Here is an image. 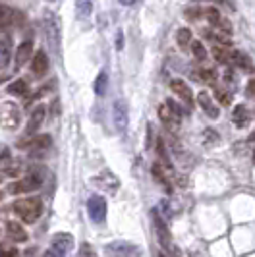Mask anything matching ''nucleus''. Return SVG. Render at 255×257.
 <instances>
[{"label":"nucleus","mask_w":255,"mask_h":257,"mask_svg":"<svg viewBox=\"0 0 255 257\" xmlns=\"http://www.w3.org/2000/svg\"><path fill=\"white\" fill-rule=\"evenodd\" d=\"M245 93H247L249 97H255V77L249 79V83H247V87H245Z\"/></svg>","instance_id":"37"},{"label":"nucleus","mask_w":255,"mask_h":257,"mask_svg":"<svg viewBox=\"0 0 255 257\" xmlns=\"http://www.w3.org/2000/svg\"><path fill=\"white\" fill-rule=\"evenodd\" d=\"M12 211L24 220V222H35L43 213V201L41 197H26V199H20L12 205Z\"/></svg>","instance_id":"1"},{"label":"nucleus","mask_w":255,"mask_h":257,"mask_svg":"<svg viewBox=\"0 0 255 257\" xmlns=\"http://www.w3.org/2000/svg\"><path fill=\"white\" fill-rule=\"evenodd\" d=\"M213 56H215V60L220 62V64H228L230 62V52L226 51L224 45H215L213 47Z\"/></svg>","instance_id":"27"},{"label":"nucleus","mask_w":255,"mask_h":257,"mask_svg":"<svg viewBox=\"0 0 255 257\" xmlns=\"http://www.w3.org/2000/svg\"><path fill=\"white\" fill-rule=\"evenodd\" d=\"M199 77L203 79L205 83H209V85H215V81H217V74H215V70H201L199 72Z\"/></svg>","instance_id":"30"},{"label":"nucleus","mask_w":255,"mask_h":257,"mask_svg":"<svg viewBox=\"0 0 255 257\" xmlns=\"http://www.w3.org/2000/svg\"><path fill=\"white\" fill-rule=\"evenodd\" d=\"M10 58H12V39L2 37L0 39V70H4L10 64Z\"/></svg>","instance_id":"22"},{"label":"nucleus","mask_w":255,"mask_h":257,"mask_svg":"<svg viewBox=\"0 0 255 257\" xmlns=\"http://www.w3.org/2000/svg\"><path fill=\"white\" fill-rule=\"evenodd\" d=\"M232 122H234L238 128H245V126H249V122H251V112H249L243 104H238V106L234 108V112H232Z\"/></svg>","instance_id":"19"},{"label":"nucleus","mask_w":255,"mask_h":257,"mask_svg":"<svg viewBox=\"0 0 255 257\" xmlns=\"http://www.w3.org/2000/svg\"><path fill=\"white\" fill-rule=\"evenodd\" d=\"M0 257H20V251L8 244H0Z\"/></svg>","instance_id":"33"},{"label":"nucleus","mask_w":255,"mask_h":257,"mask_svg":"<svg viewBox=\"0 0 255 257\" xmlns=\"http://www.w3.org/2000/svg\"><path fill=\"white\" fill-rule=\"evenodd\" d=\"M45 116H47V106L45 104H39L33 108V112L29 114V122H27V128H26V136H33L41 124L45 122Z\"/></svg>","instance_id":"10"},{"label":"nucleus","mask_w":255,"mask_h":257,"mask_svg":"<svg viewBox=\"0 0 255 257\" xmlns=\"http://www.w3.org/2000/svg\"><path fill=\"white\" fill-rule=\"evenodd\" d=\"M6 91H8L10 95H16V97H26L29 87H27V83L24 81V79H16L14 83L8 85V89Z\"/></svg>","instance_id":"24"},{"label":"nucleus","mask_w":255,"mask_h":257,"mask_svg":"<svg viewBox=\"0 0 255 257\" xmlns=\"http://www.w3.org/2000/svg\"><path fill=\"white\" fill-rule=\"evenodd\" d=\"M6 232H8V236L12 238L14 242H18V244H22V242H26L27 240V232L22 228L20 222L8 220V222H6Z\"/></svg>","instance_id":"23"},{"label":"nucleus","mask_w":255,"mask_h":257,"mask_svg":"<svg viewBox=\"0 0 255 257\" xmlns=\"http://www.w3.org/2000/svg\"><path fill=\"white\" fill-rule=\"evenodd\" d=\"M77 257H97V253H95L93 245L87 244V242H83V244L79 245V251H77Z\"/></svg>","instance_id":"31"},{"label":"nucleus","mask_w":255,"mask_h":257,"mask_svg":"<svg viewBox=\"0 0 255 257\" xmlns=\"http://www.w3.org/2000/svg\"><path fill=\"white\" fill-rule=\"evenodd\" d=\"M145 147H147V149L151 147V124L147 126V145H145Z\"/></svg>","instance_id":"40"},{"label":"nucleus","mask_w":255,"mask_h":257,"mask_svg":"<svg viewBox=\"0 0 255 257\" xmlns=\"http://www.w3.org/2000/svg\"><path fill=\"white\" fill-rule=\"evenodd\" d=\"M159 118H161V122H163L170 132H178L180 130V120H182V116H180L172 106H168L166 103L159 106Z\"/></svg>","instance_id":"8"},{"label":"nucleus","mask_w":255,"mask_h":257,"mask_svg":"<svg viewBox=\"0 0 255 257\" xmlns=\"http://www.w3.org/2000/svg\"><path fill=\"white\" fill-rule=\"evenodd\" d=\"M116 49H118V51L124 49V33H122V31H118V35H116Z\"/></svg>","instance_id":"36"},{"label":"nucleus","mask_w":255,"mask_h":257,"mask_svg":"<svg viewBox=\"0 0 255 257\" xmlns=\"http://www.w3.org/2000/svg\"><path fill=\"white\" fill-rule=\"evenodd\" d=\"M43 27H45V37H47L51 51L58 52V47H60V24H58L56 16L49 12V10L43 14Z\"/></svg>","instance_id":"2"},{"label":"nucleus","mask_w":255,"mask_h":257,"mask_svg":"<svg viewBox=\"0 0 255 257\" xmlns=\"http://www.w3.org/2000/svg\"><path fill=\"white\" fill-rule=\"evenodd\" d=\"M215 97L218 99V103L224 104V106H228V104L232 103V93H228V91L217 89L215 91Z\"/></svg>","instance_id":"32"},{"label":"nucleus","mask_w":255,"mask_h":257,"mask_svg":"<svg viewBox=\"0 0 255 257\" xmlns=\"http://www.w3.org/2000/svg\"><path fill=\"white\" fill-rule=\"evenodd\" d=\"M31 52H33V43L31 41H24L18 47V51H16V68H22L26 62H29Z\"/></svg>","instance_id":"20"},{"label":"nucleus","mask_w":255,"mask_h":257,"mask_svg":"<svg viewBox=\"0 0 255 257\" xmlns=\"http://www.w3.org/2000/svg\"><path fill=\"white\" fill-rule=\"evenodd\" d=\"M106 87H108V76H106V72H101L95 79V83H93V91L101 97V95L106 93Z\"/></svg>","instance_id":"26"},{"label":"nucleus","mask_w":255,"mask_h":257,"mask_svg":"<svg viewBox=\"0 0 255 257\" xmlns=\"http://www.w3.org/2000/svg\"><path fill=\"white\" fill-rule=\"evenodd\" d=\"M72 247H74V238H72V234H68V232L54 234V238H52V249H56V251H60L62 255H66Z\"/></svg>","instance_id":"14"},{"label":"nucleus","mask_w":255,"mask_h":257,"mask_svg":"<svg viewBox=\"0 0 255 257\" xmlns=\"http://www.w3.org/2000/svg\"><path fill=\"white\" fill-rule=\"evenodd\" d=\"M191 52H193V56H195L197 60H201V62L207 58V51H205L203 43H199V41H193V43H191Z\"/></svg>","instance_id":"29"},{"label":"nucleus","mask_w":255,"mask_h":257,"mask_svg":"<svg viewBox=\"0 0 255 257\" xmlns=\"http://www.w3.org/2000/svg\"><path fill=\"white\" fill-rule=\"evenodd\" d=\"M31 72L39 77L45 76L49 72V56H47V52L43 51V49L33 54V58H31Z\"/></svg>","instance_id":"13"},{"label":"nucleus","mask_w":255,"mask_h":257,"mask_svg":"<svg viewBox=\"0 0 255 257\" xmlns=\"http://www.w3.org/2000/svg\"><path fill=\"white\" fill-rule=\"evenodd\" d=\"M253 161H255V151H253Z\"/></svg>","instance_id":"44"},{"label":"nucleus","mask_w":255,"mask_h":257,"mask_svg":"<svg viewBox=\"0 0 255 257\" xmlns=\"http://www.w3.org/2000/svg\"><path fill=\"white\" fill-rule=\"evenodd\" d=\"M18 20H22V14L12 10L10 6L0 4V31H8L12 26H16Z\"/></svg>","instance_id":"12"},{"label":"nucleus","mask_w":255,"mask_h":257,"mask_svg":"<svg viewBox=\"0 0 255 257\" xmlns=\"http://www.w3.org/2000/svg\"><path fill=\"white\" fill-rule=\"evenodd\" d=\"M136 0H120V4H124V6H132Z\"/></svg>","instance_id":"41"},{"label":"nucleus","mask_w":255,"mask_h":257,"mask_svg":"<svg viewBox=\"0 0 255 257\" xmlns=\"http://www.w3.org/2000/svg\"><path fill=\"white\" fill-rule=\"evenodd\" d=\"M205 138H207V140H209L211 143H217L218 142V134H217V132H213L211 128H207V132H205ZM209 142H207V143H209Z\"/></svg>","instance_id":"35"},{"label":"nucleus","mask_w":255,"mask_h":257,"mask_svg":"<svg viewBox=\"0 0 255 257\" xmlns=\"http://www.w3.org/2000/svg\"><path fill=\"white\" fill-rule=\"evenodd\" d=\"M197 103H199V106L203 108V112L209 118H213V120H217L218 114H220V110H218V106L215 103H213V99H211V95L209 93H205V91H201L199 95H197Z\"/></svg>","instance_id":"15"},{"label":"nucleus","mask_w":255,"mask_h":257,"mask_svg":"<svg viewBox=\"0 0 255 257\" xmlns=\"http://www.w3.org/2000/svg\"><path fill=\"white\" fill-rule=\"evenodd\" d=\"M170 89H172V93H176L180 99L186 103L188 108L193 106V93H191L190 85L184 83V79H172V81H170Z\"/></svg>","instance_id":"11"},{"label":"nucleus","mask_w":255,"mask_h":257,"mask_svg":"<svg viewBox=\"0 0 255 257\" xmlns=\"http://www.w3.org/2000/svg\"><path fill=\"white\" fill-rule=\"evenodd\" d=\"M4 176H6V174H4V172H0V182L4 180Z\"/></svg>","instance_id":"43"},{"label":"nucleus","mask_w":255,"mask_h":257,"mask_svg":"<svg viewBox=\"0 0 255 257\" xmlns=\"http://www.w3.org/2000/svg\"><path fill=\"white\" fill-rule=\"evenodd\" d=\"M43 186V178L37 176V174H27L26 178H22V180L14 182L8 186V193H27V192H35Z\"/></svg>","instance_id":"5"},{"label":"nucleus","mask_w":255,"mask_h":257,"mask_svg":"<svg viewBox=\"0 0 255 257\" xmlns=\"http://www.w3.org/2000/svg\"><path fill=\"white\" fill-rule=\"evenodd\" d=\"M43 257H64L60 251H56V249H47L45 253H43Z\"/></svg>","instance_id":"38"},{"label":"nucleus","mask_w":255,"mask_h":257,"mask_svg":"<svg viewBox=\"0 0 255 257\" xmlns=\"http://www.w3.org/2000/svg\"><path fill=\"white\" fill-rule=\"evenodd\" d=\"M20 108L14 103H2L0 104V126L4 130H16L20 126Z\"/></svg>","instance_id":"4"},{"label":"nucleus","mask_w":255,"mask_h":257,"mask_svg":"<svg viewBox=\"0 0 255 257\" xmlns=\"http://www.w3.org/2000/svg\"><path fill=\"white\" fill-rule=\"evenodd\" d=\"M52 145V138L49 134H43V136H35L31 142L27 143V153L29 157H35V159H41L43 155L51 149Z\"/></svg>","instance_id":"7"},{"label":"nucleus","mask_w":255,"mask_h":257,"mask_svg":"<svg viewBox=\"0 0 255 257\" xmlns=\"http://www.w3.org/2000/svg\"><path fill=\"white\" fill-rule=\"evenodd\" d=\"M176 43H178L180 49H188V45L191 43V31L188 27H182L176 33Z\"/></svg>","instance_id":"28"},{"label":"nucleus","mask_w":255,"mask_h":257,"mask_svg":"<svg viewBox=\"0 0 255 257\" xmlns=\"http://www.w3.org/2000/svg\"><path fill=\"white\" fill-rule=\"evenodd\" d=\"M106 251L112 257H140L141 247L130 244V242H114L106 247Z\"/></svg>","instance_id":"9"},{"label":"nucleus","mask_w":255,"mask_h":257,"mask_svg":"<svg viewBox=\"0 0 255 257\" xmlns=\"http://www.w3.org/2000/svg\"><path fill=\"white\" fill-rule=\"evenodd\" d=\"M76 12L81 20H87L93 12V2L91 0H76Z\"/></svg>","instance_id":"25"},{"label":"nucleus","mask_w":255,"mask_h":257,"mask_svg":"<svg viewBox=\"0 0 255 257\" xmlns=\"http://www.w3.org/2000/svg\"><path fill=\"white\" fill-rule=\"evenodd\" d=\"M49 2H54V0H49Z\"/></svg>","instance_id":"46"},{"label":"nucleus","mask_w":255,"mask_h":257,"mask_svg":"<svg viewBox=\"0 0 255 257\" xmlns=\"http://www.w3.org/2000/svg\"><path fill=\"white\" fill-rule=\"evenodd\" d=\"M151 215H153L155 232H157V236H159V242H161V245H163L165 249H170V255H172V257H180L178 247H174V245H172L170 232H168V226L165 224V219L159 215V211H157V209H155Z\"/></svg>","instance_id":"3"},{"label":"nucleus","mask_w":255,"mask_h":257,"mask_svg":"<svg viewBox=\"0 0 255 257\" xmlns=\"http://www.w3.org/2000/svg\"><path fill=\"white\" fill-rule=\"evenodd\" d=\"M249 142H255V134H251V136H249Z\"/></svg>","instance_id":"42"},{"label":"nucleus","mask_w":255,"mask_h":257,"mask_svg":"<svg viewBox=\"0 0 255 257\" xmlns=\"http://www.w3.org/2000/svg\"><path fill=\"white\" fill-rule=\"evenodd\" d=\"M197 16H201V8H190V10H186V18L188 20H197Z\"/></svg>","instance_id":"34"},{"label":"nucleus","mask_w":255,"mask_h":257,"mask_svg":"<svg viewBox=\"0 0 255 257\" xmlns=\"http://www.w3.org/2000/svg\"><path fill=\"white\" fill-rule=\"evenodd\" d=\"M128 122H130V118H128V106L124 101H116L114 103V124L116 128L120 130V132H124L128 128Z\"/></svg>","instance_id":"16"},{"label":"nucleus","mask_w":255,"mask_h":257,"mask_svg":"<svg viewBox=\"0 0 255 257\" xmlns=\"http://www.w3.org/2000/svg\"><path fill=\"white\" fill-rule=\"evenodd\" d=\"M159 257H165V255H163V253H161V255H159Z\"/></svg>","instance_id":"45"},{"label":"nucleus","mask_w":255,"mask_h":257,"mask_svg":"<svg viewBox=\"0 0 255 257\" xmlns=\"http://www.w3.org/2000/svg\"><path fill=\"white\" fill-rule=\"evenodd\" d=\"M95 182H97L101 188H104L106 192H112V193H114L116 190H118V186H120L118 178H116V176L112 174V172H110V170H102L101 176H99V178H97Z\"/></svg>","instance_id":"17"},{"label":"nucleus","mask_w":255,"mask_h":257,"mask_svg":"<svg viewBox=\"0 0 255 257\" xmlns=\"http://www.w3.org/2000/svg\"><path fill=\"white\" fill-rule=\"evenodd\" d=\"M87 211H89V217L93 222L101 224L106 219V199L101 195H91L89 201H87Z\"/></svg>","instance_id":"6"},{"label":"nucleus","mask_w":255,"mask_h":257,"mask_svg":"<svg viewBox=\"0 0 255 257\" xmlns=\"http://www.w3.org/2000/svg\"><path fill=\"white\" fill-rule=\"evenodd\" d=\"M151 174H153L155 180L165 188L166 193L172 192V184H170V180H168V176H166V172H165V167H163L161 163H155L153 167H151Z\"/></svg>","instance_id":"21"},{"label":"nucleus","mask_w":255,"mask_h":257,"mask_svg":"<svg viewBox=\"0 0 255 257\" xmlns=\"http://www.w3.org/2000/svg\"><path fill=\"white\" fill-rule=\"evenodd\" d=\"M2 159H8V149L0 143V161H2Z\"/></svg>","instance_id":"39"},{"label":"nucleus","mask_w":255,"mask_h":257,"mask_svg":"<svg viewBox=\"0 0 255 257\" xmlns=\"http://www.w3.org/2000/svg\"><path fill=\"white\" fill-rule=\"evenodd\" d=\"M230 60L238 66V68H242L243 72H249V74H251V72H255V66L251 64V58H249L245 52H242V51L230 52Z\"/></svg>","instance_id":"18"}]
</instances>
